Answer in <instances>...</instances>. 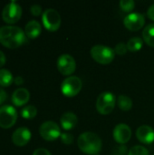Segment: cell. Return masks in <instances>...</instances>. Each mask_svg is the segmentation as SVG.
<instances>
[{
	"instance_id": "obj_1",
	"label": "cell",
	"mask_w": 154,
	"mask_h": 155,
	"mask_svg": "<svg viewBox=\"0 0 154 155\" xmlns=\"http://www.w3.org/2000/svg\"><path fill=\"white\" fill-rule=\"evenodd\" d=\"M27 42V36L22 28L15 25L0 27V43L7 48H17Z\"/></svg>"
},
{
	"instance_id": "obj_2",
	"label": "cell",
	"mask_w": 154,
	"mask_h": 155,
	"mask_svg": "<svg viewBox=\"0 0 154 155\" xmlns=\"http://www.w3.org/2000/svg\"><path fill=\"white\" fill-rule=\"evenodd\" d=\"M79 149L86 154H97L102 149V140L93 132H84L81 134L77 140Z\"/></svg>"
},
{
	"instance_id": "obj_3",
	"label": "cell",
	"mask_w": 154,
	"mask_h": 155,
	"mask_svg": "<svg viewBox=\"0 0 154 155\" xmlns=\"http://www.w3.org/2000/svg\"><path fill=\"white\" fill-rule=\"evenodd\" d=\"M91 55L97 63L102 64H108L113 60L115 52L113 48L107 45H96L92 47Z\"/></svg>"
},
{
	"instance_id": "obj_4",
	"label": "cell",
	"mask_w": 154,
	"mask_h": 155,
	"mask_svg": "<svg viewBox=\"0 0 154 155\" xmlns=\"http://www.w3.org/2000/svg\"><path fill=\"white\" fill-rule=\"evenodd\" d=\"M116 98L114 94L111 92H103L99 94L96 100V109L102 114H109L113 112L115 107Z\"/></svg>"
},
{
	"instance_id": "obj_5",
	"label": "cell",
	"mask_w": 154,
	"mask_h": 155,
	"mask_svg": "<svg viewBox=\"0 0 154 155\" xmlns=\"http://www.w3.org/2000/svg\"><path fill=\"white\" fill-rule=\"evenodd\" d=\"M83 86L82 80L75 75L66 77L61 84V91L64 95L68 97L75 96L79 94Z\"/></svg>"
},
{
	"instance_id": "obj_6",
	"label": "cell",
	"mask_w": 154,
	"mask_h": 155,
	"mask_svg": "<svg viewBox=\"0 0 154 155\" xmlns=\"http://www.w3.org/2000/svg\"><path fill=\"white\" fill-rule=\"evenodd\" d=\"M42 21L44 27L52 32L58 30L61 25L60 14L54 8H47L44 10L42 15Z\"/></svg>"
},
{
	"instance_id": "obj_7",
	"label": "cell",
	"mask_w": 154,
	"mask_h": 155,
	"mask_svg": "<svg viewBox=\"0 0 154 155\" xmlns=\"http://www.w3.org/2000/svg\"><path fill=\"white\" fill-rule=\"evenodd\" d=\"M22 15V8L15 2L12 1L8 3L2 11V18L7 24L16 23Z\"/></svg>"
},
{
	"instance_id": "obj_8",
	"label": "cell",
	"mask_w": 154,
	"mask_h": 155,
	"mask_svg": "<svg viewBox=\"0 0 154 155\" xmlns=\"http://www.w3.org/2000/svg\"><path fill=\"white\" fill-rule=\"evenodd\" d=\"M17 120V112L11 105H3L0 107V127L8 129L12 127Z\"/></svg>"
},
{
	"instance_id": "obj_9",
	"label": "cell",
	"mask_w": 154,
	"mask_h": 155,
	"mask_svg": "<svg viewBox=\"0 0 154 155\" xmlns=\"http://www.w3.org/2000/svg\"><path fill=\"white\" fill-rule=\"evenodd\" d=\"M39 133L46 141H54L62 134L59 125L53 121H46L43 123L39 128Z\"/></svg>"
},
{
	"instance_id": "obj_10",
	"label": "cell",
	"mask_w": 154,
	"mask_h": 155,
	"mask_svg": "<svg viewBox=\"0 0 154 155\" xmlns=\"http://www.w3.org/2000/svg\"><path fill=\"white\" fill-rule=\"evenodd\" d=\"M56 64L59 72L64 75H71L76 68L74 58L68 54H61L57 59Z\"/></svg>"
},
{
	"instance_id": "obj_11",
	"label": "cell",
	"mask_w": 154,
	"mask_h": 155,
	"mask_svg": "<svg viewBox=\"0 0 154 155\" xmlns=\"http://www.w3.org/2000/svg\"><path fill=\"white\" fill-rule=\"evenodd\" d=\"M145 23V17L142 13L133 12L128 14L123 19L124 26L131 31L140 30Z\"/></svg>"
},
{
	"instance_id": "obj_12",
	"label": "cell",
	"mask_w": 154,
	"mask_h": 155,
	"mask_svg": "<svg viewBox=\"0 0 154 155\" xmlns=\"http://www.w3.org/2000/svg\"><path fill=\"white\" fill-rule=\"evenodd\" d=\"M113 134L114 140L118 143L124 144L130 141L132 137V130L126 124H119L114 127Z\"/></svg>"
},
{
	"instance_id": "obj_13",
	"label": "cell",
	"mask_w": 154,
	"mask_h": 155,
	"mask_svg": "<svg viewBox=\"0 0 154 155\" xmlns=\"http://www.w3.org/2000/svg\"><path fill=\"white\" fill-rule=\"evenodd\" d=\"M31 132L25 127L17 128L12 134V142L15 145L22 147L28 143L31 139Z\"/></svg>"
},
{
	"instance_id": "obj_14",
	"label": "cell",
	"mask_w": 154,
	"mask_h": 155,
	"mask_svg": "<svg viewBox=\"0 0 154 155\" xmlns=\"http://www.w3.org/2000/svg\"><path fill=\"white\" fill-rule=\"evenodd\" d=\"M137 139L145 144H151L154 142V129L149 125H142L136 131Z\"/></svg>"
},
{
	"instance_id": "obj_15",
	"label": "cell",
	"mask_w": 154,
	"mask_h": 155,
	"mask_svg": "<svg viewBox=\"0 0 154 155\" xmlns=\"http://www.w3.org/2000/svg\"><path fill=\"white\" fill-rule=\"evenodd\" d=\"M30 99L29 91L25 88H17L12 94V103L15 106L25 105Z\"/></svg>"
},
{
	"instance_id": "obj_16",
	"label": "cell",
	"mask_w": 154,
	"mask_h": 155,
	"mask_svg": "<svg viewBox=\"0 0 154 155\" xmlns=\"http://www.w3.org/2000/svg\"><path fill=\"white\" fill-rule=\"evenodd\" d=\"M41 32H42V26L40 23L37 22L36 20H31L25 25V33L28 38L31 39L36 38L37 36H39Z\"/></svg>"
},
{
	"instance_id": "obj_17",
	"label": "cell",
	"mask_w": 154,
	"mask_h": 155,
	"mask_svg": "<svg viewBox=\"0 0 154 155\" xmlns=\"http://www.w3.org/2000/svg\"><path fill=\"white\" fill-rule=\"evenodd\" d=\"M77 122H78V119H77L76 114L72 113V112L64 113L61 116V118H60L61 126L64 130H71V129H73L76 125Z\"/></svg>"
},
{
	"instance_id": "obj_18",
	"label": "cell",
	"mask_w": 154,
	"mask_h": 155,
	"mask_svg": "<svg viewBox=\"0 0 154 155\" xmlns=\"http://www.w3.org/2000/svg\"><path fill=\"white\" fill-rule=\"evenodd\" d=\"M143 37L147 45L154 47V23L146 25L143 31Z\"/></svg>"
},
{
	"instance_id": "obj_19",
	"label": "cell",
	"mask_w": 154,
	"mask_h": 155,
	"mask_svg": "<svg viewBox=\"0 0 154 155\" xmlns=\"http://www.w3.org/2000/svg\"><path fill=\"white\" fill-rule=\"evenodd\" d=\"M14 82L12 73L7 69H0V86H9Z\"/></svg>"
},
{
	"instance_id": "obj_20",
	"label": "cell",
	"mask_w": 154,
	"mask_h": 155,
	"mask_svg": "<svg viewBox=\"0 0 154 155\" xmlns=\"http://www.w3.org/2000/svg\"><path fill=\"white\" fill-rule=\"evenodd\" d=\"M117 104L122 111H129L133 107V100L125 94H120L117 98Z\"/></svg>"
},
{
	"instance_id": "obj_21",
	"label": "cell",
	"mask_w": 154,
	"mask_h": 155,
	"mask_svg": "<svg viewBox=\"0 0 154 155\" xmlns=\"http://www.w3.org/2000/svg\"><path fill=\"white\" fill-rule=\"evenodd\" d=\"M143 45V41L141 37H132L127 42V48L131 52H137L139 51Z\"/></svg>"
},
{
	"instance_id": "obj_22",
	"label": "cell",
	"mask_w": 154,
	"mask_h": 155,
	"mask_svg": "<svg viewBox=\"0 0 154 155\" xmlns=\"http://www.w3.org/2000/svg\"><path fill=\"white\" fill-rule=\"evenodd\" d=\"M37 114V109L34 105H27L21 110V115L25 119H33Z\"/></svg>"
},
{
	"instance_id": "obj_23",
	"label": "cell",
	"mask_w": 154,
	"mask_h": 155,
	"mask_svg": "<svg viewBox=\"0 0 154 155\" xmlns=\"http://www.w3.org/2000/svg\"><path fill=\"white\" fill-rule=\"evenodd\" d=\"M128 155H149V151L144 146L135 145L130 149Z\"/></svg>"
},
{
	"instance_id": "obj_24",
	"label": "cell",
	"mask_w": 154,
	"mask_h": 155,
	"mask_svg": "<svg viewBox=\"0 0 154 155\" xmlns=\"http://www.w3.org/2000/svg\"><path fill=\"white\" fill-rule=\"evenodd\" d=\"M135 6V2L133 0H121L120 1V7L122 10L125 12L132 11Z\"/></svg>"
},
{
	"instance_id": "obj_25",
	"label": "cell",
	"mask_w": 154,
	"mask_h": 155,
	"mask_svg": "<svg viewBox=\"0 0 154 155\" xmlns=\"http://www.w3.org/2000/svg\"><path fill=\"white\" fill-rule=\"evenodd\" d=\"M113 50H114L115 54H120V55H123V54H126V52H127V50H128V48H127V44H124V43H123V42H120V43H118V44L115 45V47H114Z\"/></svg>"
},
{
	"instance_id": "obj_26",
	"label": "cell",
	"mask_w": 154,
	"mask_h": 155,
	"mask_svg": "<svg viewBox=\"0 0 154 155\" xmlns=\"http://www.w3.org/2000/svg\"><path fill=\"white\" fill-rule=\"evenodd\" d=\"M60 137L62 143L66 145H71L74 143V136L69 133H63Z\"/></svg>"
},
{
	"instance_id": "obj_27",
	"label": "cell",
	"mask_w": 154,
	"mask_h": 155,
	"mask_svg": "<svg viewBox=\"0 0 154 155\" xmlns=\"http://www.w3.org/2000/svg\"><path fill=\"white\" fill-rule=\"evenodd\" d=\"M30 11H31V14L34 16H38L42 14V6L39 5H33L31 7H30Z\"/></svg>"
},
{
	"instance_id": "obj_28",
	"label": "cell",
	"mask_w": 154,
	"mask_h": 155,
	"mask_svg": "<svg viewBox=\"0 0 154 155\" xmlns=\"http://www.w3.org/2000/svg\"><path fill=\"white\" fill-rule=\"evenodd\" d=\"M33 155H52V154H51V153H50L48 150H46V149H44V148H38V149H36V150L34 152Z\"/></svg>"
},
{
	"instance_id": "obj_29",
	"label": "cell",
	"mask_w": 154,
	"mask_h": 155,
	"mask_svg": "<svg viewBox=\"0 0 154 155\" xmlns=\"http://www.w3.org/2000/svg\"><path fill=\"white\" fill-rule=\"evenodd\" d=\"M126 153H127V148H126V146L122 145V146H120V147L117 149V152H114V153H113V155H126Z\"/></svg>"
},
{
	"instance_id": "obj_30",
	"label": "cell",
	"mask_w": 154,
	"mask_h": 155,
	"mask_svg": "<svg viewBox=\"0 0 154 155\" xmlns=\"http://www.w3.org/2000/svg\"><path fill=\"white\" fill-rule=\"evenodd\" d=\"M147 15L149 18L154 21V4H152L147 10Z\"/></svg>"
},
{
	"instance_id": "obj_31",
	"label": "cell",
	"mask_w": 154,
	"mask_h": 155,
	"mask_svg": "<svg viewBox=\"0 0 154 155\" xmlns=\"http://www.w3.org/2000/svg\"><path fill=\"white\" fill-rule=\"evenodd\" d=\"M6 99V93L5 92V90L0 86V104H2Z\"/></svg>"
},
{
	"instance_id": "obj_32",
	"label": "cell",
	"mask_w": 154,
	"mask_h": 155,
	"mask_svg": "<svg viewBox=\"0 0 154 155\" xmlns=\"http://www.w3.org/2000/svg\"><path fill=\"white\" fill-rule=\"evenodd\" d=\"M6 62V58H5V54L0 50V67H2L3 65H5Z\"/></svg>"
},
{
	"instance_id": "obj_33",
	"label": "cell",
	"mask_w": 154,
	"mask_h": 155,
	"mask_svg": "<svg viewBox=\"0 0 154 155\" xmlns=\"http://www.w3.org/2000/svg\"><path fill=\"white\" fill-rule=\"evenodd\" d=\"M14 81H15V84H17V85H20V84H22L24 83V79H23V77H21V76H16L15 79Z\"/></svg>"
},
{
	"instance_id": "obj_34",
	"label": "cell",
	"mask_w": 154,
	"mask_h": 155,
	"mask_svg": "<svg viewBox=\"0 0 154 155\" xmlns=\"http://www.w3.org/2000/svg\"><path fill=\"white\" fill-rule=\"evenodd\" d=\"M153 155H154V154H153Z\"/></svg>"
}]
</instances>
